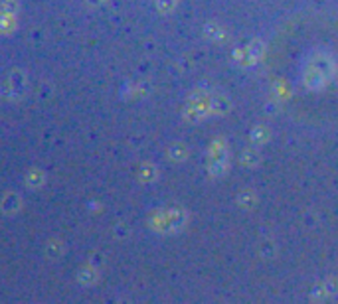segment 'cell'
Segmentation results:
<instances>
[{"label":"cell","mask_w":338,"mask_h":304,"mask_svg":"<svg viewBox=\"0 0 338 304\" xmlns=\"http://www.w3.org/2000/svg\"><path fill=\"white\" fill-rule=\"evenodd\" d=\"M93 2H95V4H101V2H103V0H93Z\"/></svg>","instance_id":"obj_9"},{"label":"cell","mask_w":338,"mask_h":304,"mask_svg":"<svg viewBox=\"0 0 338 304\" xmlns=\"http://www.w3.org/2000/svg\"><path fill=\"white\" fill-rule=\"evenodd\" d=\"M228 170V150H226V142L222 138L214 140L210 148V174L220 178L224 176Z\"/></svg>","instance_id":"obj_3"},{"label":"cell","mask_w":338,"mask_h":304,"mask_svg":"<svg viewBox=\"0 0 338 304\" xmlns=\"http://www.w3.org/2000/svg\"><path fill=\"white\" fill-rule=\"evenodd\" d=\"M184 222H186L184 212H180V210H168V212H164V214L158 216L156 226H158V229H162V231H176V229H180L184 226Z\"/></svg>","instance_id":"obj_4"},{"label":"cell","mask_w":338,"mask_h":304,"mask_svg":"<svg viewBox=\"0 0 338 304\" xmlns=\"http://www.w3.org/2000/svg\"><path fill=\"white\" fill-rule=\"evenodd\" d=\"M212 93H198L188 101L186 107V118L190 120H202L212 114Z\"/></svg>","instance_id":"obj_2"},{"label":"cell","mask_w":338,"mask_h":304,"mask_svg":"<svg viewBox=\"0 0 338 304\" xmlns=\"http://www.w3.org/2000/svg\"><path fill=\"white\" fill-rule=\"evenodd\" d=\"M261 56H263V42L261 40H254L246 50H244V54H242V64L244 66H255L259 60H261Z\"/></svg>","instance_id":"obj_5"},{"label":"cell","mask_w":338,"mask_h":304,"mask_svg":"<svg viewBox=\"0 0 338 304\" xmlns=\"http://www.w3.org/2000/svg\"><path fill=\"white\" fill-rule=\"evenodd\" d=\"M156 4H158V8H160L162 12H170V10L176 8L178 0H156Z\"/></svg>","instance_id":"obj_7"},{"label":"cell","mask_w":338,"mask_h":304,"mask_svg":"<svg viewBox=\"0 0 338 304\" xmlns=\"http://www.w3.org/2000/svg\"><path fill=\"white\" fill-rule=\"evenodd\" d=\"M336 62L328 52H314L302 72V83L306 89L318 91L322 87H326L334 76H336Z\"/></svg>","instance_id":"obj_1"},{"label":"cell","mask_w":338,"mask_h":304,"mask_svg":"<svg viewBox=\"0 0 338 304\" xmlns=\"http://www.w3.org/2000/svg\"><path fill=\"white\" fill-rule=\"evenodd\" d=\"M316 290L320 292V298H326V296L338 294V282L336 280H326V282H324V284H320Z\"/></svg>","instance_id":"obj_6"},{"label":"cell","mask_w":338,"mask_h":304,"mask_svg":"<svg viewBox=\"0 0 338 304\" xmlns=\"http://www.w3.org/2000/svg\"><path fill=\"white\" fill-rule=\"evenodd\" d=\"M242 160H244L248 166H254L255 162H259V154H254V150H248L242 156Z\"/></svg>","instance_id":"obj_8"}]
</instances>
